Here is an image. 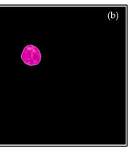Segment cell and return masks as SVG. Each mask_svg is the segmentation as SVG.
<instances>
[{
  "mask_svg": "<svg viewBox=\"0 0 132 151\" xmlns=\"http://www.w3.org/2000/svg\"><path fill=\"white\" fill-rule=\"evenodd\" d=\"M21 58L24 63L29 66L38 65L41 62V54L39 49L33 45H28L24 48L21 54Z\"/></svg>",
  "mask_w": 132,
  "mask_h": 151,
  "instance_id": "1",
  "label": "cell"
}]
</instances>
